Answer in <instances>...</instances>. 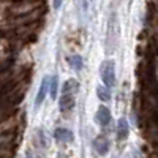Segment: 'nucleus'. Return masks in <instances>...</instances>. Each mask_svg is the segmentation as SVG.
I'll use <instances>...</instances> for the list:
<instances>
[{
	"instance_id": "obj_3",
	"label": "nucleus",
	"mask_w": 158,
	"mask_h": 158,
	"mask_svg": "<svg viewBox=\"0 0 158 158\" xmlns=\"http://www.w3.org/2000/svg\"><path fill=\"white\" fill-rule=\"evenodd\" d=\"M95 120L100 127H108L111 122V111L106 106H100L95 114Z\"/></svg>"
},
{
	"instance_id": "obj_1",
	"label": "nucleus",
	"mask_w": 158,
	"mask_h": 158,
	"mask_svg": "<svg viewBox=\"0 0 158 158\" xmlns=\"http://www.w3.org/2000/svg\"><path fill=\"white\" fill-rule=\"evenodd\" d=\"M77 89H79V84L74 79H68V81L63 82L62 95H60V111L62 112H68L74 108Z\"/></svg>"
},
{
	"instance_id": "obj_9",
	"label": "nucleus",
	"mask_w": 158,
	"mask_h": 158,
	"mask_svg": "<svg viewBox=\"0 0 158 158\" xmlns=\"http://www.w3.org/2000/svg\"><path fill=\"white\" fill-rule=\"evenodd\" d=\"M111 89L109 87H106L103 84V87L101 85H98L97 87V95H98V98L101 100V101H109L111 100V92H109Z\"/></svg>"
},
{
	"instance_id": "obj_5",
	"label": "nucleus",
	"mask_w": 158,
	"mask_h": 158,
	"mask_svg": "<svg viewBox=\"0 0 158 158\" xmlns=\"http://www.w3.org/2000/svg\"><path fill=\"white\" fill-rule=\"evenodd\" d=\"M94 147L97 150V153L100 155H106L108 150H109V141L106 136H98L95 141H94Z\"/></svg>"
},
{
	"instance_id": "obj_4",
	"label": "nucleus",
	"mask_w": 158,
	"mask_h": 158,
	"mask_svg": "<svg viewBox=\"0 0 158 158\" xmlns=\"http://www.w3.org/2000/svg\"><path fill=\"white\" fill-rule=\"evenodd\" d=\"M49 81H51V77H43V81H41V85H40L38 89V94H36V98H35V106L38 108L40 104H41L46 98V95L49 94Z\"/></svg>"
},
{
	"instance_id": "obj_6",
	"label": "nucleus",
	"mask_w": 158,
	"mask_h": 158,
	"mask_svg": "<svg viewBox=\"0 0 158 158\" xmlns=\"http://www.w3.org/2000/svg\"><path fill=\"white\" fill-rule=\"evenodd\" d=\"M54 138L59 142H71L73 141V133L67 128H57L54 131Z\"/></svg>"
},
{
	"instance_id": "obj_8",
	"label": "nucleus",
	"mask_w": 158,
	"mask_h": 158,
	"mask_svg": "<svg viewBox=\"0 0 158 158\" xmlns=\"http://www.w3.org/2000/svg\"><path fill=\"white\" fill-rule=\"evenodd\" d=\"M57 92H59V76L54 74L49 81V95H51V98H57Z\"/></svg>"
},
{
	"instance_id": "obj_11",
	"label": "nucleus",
	"mask_w": 158,
	"mask_h": 158,
	"mask_svg": "<svg viewBox=\"0 0 158 158\" xmlns=\"http://www.w3.org/2000/svg\"><path fill=\"white\" fill-rule=\"evenodd\" d=\"M25 158H33V156H32V153H27V156H25Z\"/></svg>"
},
{
	"instance_id": "obj_7",
	"label": "nucleus",
	"mask_w": 158,
	"mask_h": 158,
	"mask_svg": "<svg viewBox=\"0 0 158 158\" xmlns=\"http://www.w3.org/2000/svg\"><path fill=\"white\" fill-rule=\"evenodd\" d=\"M128 131H130L128 122H127L125 117H122L120 120H118V123H117V138L120 139V141L127 139L128 138Z\"/></svg>"
},
{
	"instance_id": "obj_2",
	"label": "nucleus",
	"mask_w": 158,
	"mask_h": 158,
	"mask_svg": "<svg viewBox=\"0 0 158 158\" xmlns=\"http://www.w3.org/2000/svg\"><path fill=\"white\" fill-rule=\"evenodd\" d=\"M100 76H101L103 84L112 89L115 85V62L111 59L103 60L100 65Z\"/></svg>"
},
{
	"instance_id": "obj_10",
	"label": "nucleus",
	"mask_w": 158,
	"mask_h": 158,
	"mask_svg": "<svg viewBox=\"0 0 158 158\" xmlns=\"http://www.w3.org/2000/svg\"><path fill=\"white\" fill-rule=\"evenodd\" d=\"M70 65L76 70V71H81L82 70V67H84V60H82V57L79 56V54H74V56H71L70 57Z\"/></svg>"
}]
</instances>
